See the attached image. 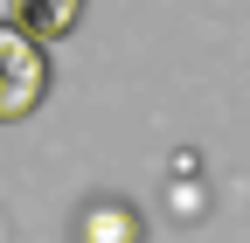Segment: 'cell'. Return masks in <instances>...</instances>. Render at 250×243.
<instances>
[{"label": "cell", "instance_id": "obj_2", "mask_svg": "<svg viewBox=\"0 0 250 243\" xmlns=\"http://www.w3.org/2000/svg\"><path fill=\"white\" fill-rule=\"evenodd\" d=\"M83 7H90V0H14V21L7 28H21V35L28 42H62V35H70V28L83 21Z\"/></svg>", "mask_w": 250, "mask_h": 243}, {"label": "cell", "instance_id": "obj_1", "mask_svg": "<svg viewBox=\"0 0 250 243\" xmlns=\"http://www.w3.org/2000/svg\"><path fill=\"white\" fill-rule=\"evenodd\" d=\"M42 98H49V56L0 21V118H28Z\"/></svg>", "mask_w": 250, "mask_h": 243}, {"label": "cell", "instance_id": "obj_3", "mask_svg": "<svg viewBox=\"0 0 250 243\" xmlns=\"http://www.w3.org/2000/svg\"><path fill=\"white\" fill-rule=\"evenodd\" d=\"M77 243H139V216L125 202H90L77 223Z\"/></svg>", "mask_w": 250, "mask_h": 243}]
</instances>
